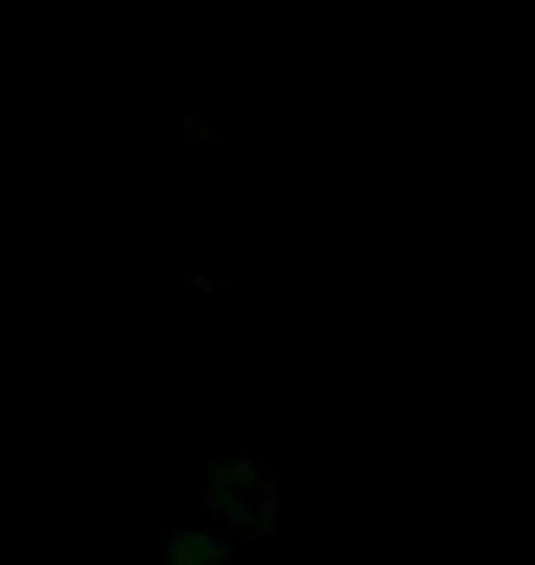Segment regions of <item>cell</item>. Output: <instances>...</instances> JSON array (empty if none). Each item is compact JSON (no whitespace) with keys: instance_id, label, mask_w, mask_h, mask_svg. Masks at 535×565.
I'll list each match as a JSON object with an SVG mask.
<instances>
[{"instance_id":"2","label":"cell","mask_w":535,"mask_h":565,"mask_svg":"<svg viewBox=\"0 0 535 565\" xmlns=\"http://www.w3.org/2000/svg\"><path fill=\"white\" fill-rule=\"evenodd\" d=\"M158 565H246V562L232 536L210 525L206 518H188V522H173L162 533Z\"/></svg>"},{"instance_id":"3","label":"cell","mask_w":535,"mask_h":565,"mask_svg":"<svg viewBox=\"0 0 535 565\" xmlns=\"http://www.w3.org/2000/svg\"><path fill=\"white\" fill-rule=\"evenodd\" d=\"M0 565H4V562H0Z\"/></svg>"},{"instance_id":"1","label":"cell","mask_w":535,"mask_h":565,"mask_svg":"<svg viewBox=\"0 0 535 565\" xmlns=\"http://www.w3.org/2000/svg\"><path fill=\"white\" fill-rule=\"evenodd\" d=\"M206 522L235 544L276 533V484L246 456H224L210 470Z\"/></svg>"}]
</instances>
